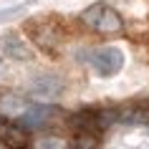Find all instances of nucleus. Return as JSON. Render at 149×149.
<instances>
[{
	"label": "nucleus",
	"mask_w": 149,
	"mask_h": 149,
	"mask_svg": "<svg viewBox=\"0 0 149 149\" xmlns=\"http://www.w3.org/2000/svg\"><path fill=\"white\" fill-rule=\"evenodd\" d=\"M81 23L91 28V31L101 33V36H119L124 31V20L116 10L106 5V3H94L81 13Z\"/></svg>",
	"instance_id": "f257e3e1"
},
{
	"label": "nucleus",
	"mask_w": 149,
	"mask_h": 149,
	"mask_svg": "<svg viewBox=\"0 0 149 149\" xmlns=\"http://www.w3.org/2000/svg\"><path fill=\"white\" fill-rule=\"evenodd\" d=\"M84 61H86L99 76H116L119 71H121V66H124V53H121L119 48H114V46L96 48V51L84 53Z\"/></svg>",
	"instance_id": "f03ea898"
},
{
	"label": "nucleus",
	"mask_w": 149,
	"mask_h": 149,
	"mask_svg": "<svg viewBox=\"0 0 149 149\" xmlns=\"http://www.w3.org/2000/svg\"><path fill=\"white\" fill-rule=\"evenodd\" d=\"M0 144L8 149H28V129L20 121L0 114Z\"/></svg>",
	"instance_id": "7ed1b4c3"
},
{
	"label": "nucleus",
	"mask_w": 149,
	"mask_h": 149,
	"mask_svg": "<svg viewBox=\"0 0 149 149\" xmlns=\"http://www.w3.org/2000/svg\"><path fill=\"white\" fill-rule=\"evenodd\" d=\"M25 31H28V36L36 40V46H40L43 51H53L56 43H58V38H61V33L53 31L48 20H31V23L25 25Z\"/></svg>",
	"instance_id": "20e7f679"
},
{
	"label": "nucleus",
	"mask_w": 149,
	"mask_h": 149,
	"mask_svg": "<svg viewBox=\"0 0 149 149\" xmlns=\"http://www.w3.org/2000/svg\"><path fill=\"white\" fill-rule=\"evenodd\" d=\"M56 116H61V109H56V106H28V111H25L18 121H20L25 129H38V126L51 124Z\"/></svg>",
	"instance_id": "39448f33"
},
{
	"label": "nucleus",
	"mask_w": 149,
	"mask_h": 149,
	"mask_svg": "<svg viewBox=\"0 0 149 149\" xmlns=\"http://www.w3.org/2000/svg\"><path fill=\"white\" fill-rule=\"evenodd\" d=\"M116 116L124 124H149V99H139V101H129L119 106Z\"/></svg>",
	"instance_id": "423d86ee"
},
{
	"label": "nucleus",
	"mask_w": 149,
	"mask_h": 149,
	"mask_svg": "<svg viewBox=\"0 0 149 149\" xmlns=\"http://www.w3.org/2000/svg\"><path fill=\"white\" fill-rule=\"evenodd\" d=\"M63 91V81L58 76H38L31 84V96L40 99V101H51Z\"/></svg>",
	"instance_id": "0eeeda50"
},
{
	"label": "nucleus",
	"mask_w": 149,
	"mask_h": 149,
	"mask_svg": "<svg viewBox=\"0 0 149 149\" xmlns=\"http://www.w3.org/2000/svg\"><path fill=\"white\" fill-rule=\"evenodd\" d=\"M0 56L13 58V61H31L33 58L31 48L25 46V40L18 38V36H13V33H8V36L0 38Z\"/></svg>",
	"instance_id": "6e6552de"
},
{
	"label": "nucleus",
	"mask_w": 149,
	"mask_h": 149,
	"mask_svg": "<svg viewBox=\"0 0 149 149\" xmlns=\"http://www.w3.org/2000/svg\"><path fill=\"white\" fill-rule=\"evenodd\" d=\"M28 106L31 104L25 101V99H20V96H15V94H5V96H0V114L3 116H8V119H20L28 111Z\"/></svg>",
	"instance_id": "1a4fd4ad"
},
{
	"label": "nucleus",
	"mask_w": 149,
	"mask_h": 149,
	"mask_svg": "<svg viewBox=\"0 0 149 149\" xmlns=\"http://www.w3.org/2000/svg\"><path fill=\"white\" fill-rule=\"evenodd\" d=\"M101 144V132L96 129H76L73 149H99Z\"/></svg>",
	"instance_id": "9d476101"
},
{
	"label": "nucleus",
	"mask_w": 149,
	"mask_h": 149,
	"mask_svg": "<svg viewBox=\"0 0 149 149\" xmlns=\"http://www.w3.org/2000/svg\"><path fill=\"white\" fill-rule=\"evenodd\" d=\"M33 149H68V141L58 134H43V136L36 139Z\"/></svg>",
	"instance_id": "9b49d317"
},
{
	"label": "nucleus",
	"mask_w": 149,
	"mask_h": 149,
	"mask_svg": "<svg viewBox=\"0 0 149 149\" xmlns=\"http://www.w3.org/2000/svg\"><path fill=\"white\" fill-rule=\"evenodd\" d=\"M3 71H5V63H3V56H0V76H3Z\"/></svg>",
	"instance_id": "f8f14e48"
}]
</instances>
